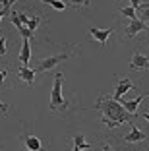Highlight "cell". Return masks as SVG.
Listing matches in <instances>:
<instances>
[{"instance_id": "10", "label": "cell", "mask_w": 149, "mask_h": 151, "mask_svg": "<svg viewBox=\"0 0 149 151\" xmlns=\"http://www.w3.org/2000/svg\"><path fill=\"white\" fill-rule=\"evenodd\" d=\"M18 74H19V78H22L27 85H33V83H35V70H31L29 66H19Z\"/></svg>"}, {"instance_id": "5", "label": "cell", "mask_w": 149, "mask_h": 151, "mask_svg": "<svg viewBox=\"0 0 149 151\" xmlns=\"http://www.w3.org/2000/svg\"><path fill=\"white\" fill-rule=\"evenodd\" d=\"M130 89H134V83H132L128 78H118V83H116V91H114V99H116V101H120V99H122L124 95L130 91Z\"/></svg>"}, {"instance_id": "18", "label": "cell", "mask_w": 149, "mask_h": 151, "mask_svg": "<svg viewBox=\"0 0 149 151\" xmlns=\"http://www.w3.org/2000/svg\"><path fill=\"white\" fill-rule=\"evenodd\" d=\"M48 6H53L54 10H66V2H58V0H47Z\"/></svg>"}, {"instance_id": "17", "label": "cell", "mask_w": 149, "mask_h": 151, "mask_svg": "<svg viewBox=\"0 0 149 151\" xmlns=\"http://www.w3.org/2000/svg\"><path fill=\"white\" fill-rule=\"evenodd\" d=\"M10 22H12L14 25L18 27V29H22V27H23L22 19H19V14H16V12H10Z\"/></svg>"}, {"instance_id": "6", "label": "cell", "mask_w": 149, "mask_h": 151, "mask_svg": "<svg viewBox=\"0 0 149 151\" xmlns=\"http://www.w3.org/2000/svg\"><path fill=\"white\" fill-rule=\"evenodd\" d=\"M130 128H132L130 134H128V136H124L122 142H126V143H136V142H143V139L147 138V136H145V134L141 132L137 126H134V122H130Z\"/></svg>"}, {"instance_id": "30", "label": "cell", "mask_w": 149, "mask_h": 151, "mask_svg": "<svg viewBox=\"0 0 149 151\" xmlns=\"http://www.w3.org/2000/svg\"><path fill=\"white\" fill-rule=\"evenodd\" d=\"M145 31H147V33H149V25H147V27H145Z\"/></svg>"}, {"instance_id": "11", "label": "cell", "mask_w": 149, "mask_h": 151, "mask_svg": "<svg viewBox=\"0 0 149 151\" xmlns=\"http://www.w3.org/2000/svg\"><path fill=\"white\" fill-rule=\"evenodd\" d=\"M29 58H31V45H29V39L23 37L22 52H19V62H22V66H27V64H29Z\"/></svg>"}, {"instance_id": "4", "label": "cell", "mask_w": 149, "mask_h": 151, "mask_svg": "<svg viewBox=\"0 0 149 151\" xmlns=\"http://www.w3.org/2000/svg\"><path fill=\"white\" fill-rule=\"evenodd\" d=\"M130 68L132 70H149V56L141 52H134L132 54V60H130Z\"/></svg>"}, {"instance_id": "8", "label": "cell", "mask_w": 149, "mask_h": 151, "mask_svg": "<svg viewBox=\"0 0 149 151\" xmlns=\"http://www.w3.org/2000/svg\"><path fill=\"white\" fill-rule=\"evenodd\" d=\"M145 97H147V93H145V95H137V97H136V99H132V101L120 99V103L124 105V109H126L128 112H132V114H136V116H137V107H140V103L143 101Z\"/></svg>"}, {"instance_id": "1", "label": "cell", "mask_w": 149, "mask_h": 151, "mask_svg": "<svg viewBox=\"0 0 149 151\" xmlns=\"http://www.w3.org/2000/svg\"><path fill=\"white\" fill-rule=\"evenodd\" d=\"M95 111H101L103 112V124L107 128H116L118 124H124V122H132L134 116L132 112H128L124 109V105L116 99H110V97H99L97 99V105H95Z\"/></svg>"}, {"instance_id": "26", "label": "cell", "mask_w": 149, "mask_h": 151, "mask_svg": "<svg viewBox=\"0 0 149 151\" xmlns=\"http://www.w3.org/2000/svg\"><path fill=\"white\" fill-rule=\"evenodd\" d=\"M8 12H10V10H6V8H2V10H0V19L4 18V16H6V14H8Z\"/></svg>"}, {"instance_id": "20", "label": "cell", "mask_w": 149, "mask_h": 151, "mask_svg": "<svg viewBox=\"0 0 149 151\" xmlns=\"http://www.w3.org/2000/svg\"><path fill=\"white\" fill-rule=\"evenodd\" d=\"M0 54H6V37H0Z\"/></svg>"}, {"instance_id": "22", "label": "cell", "mask_w": 149, "mask_h": 151, "mask_svg": "<svg viewBox=\"0 0 149 151\" xmlns=\"http://www.w3.org/2000/svg\"><path fill=\"white\" fill-rule=\"evenodd\" d=\"M140 4H141V0H130V6H132V8H140Z\"/></svg>"}, {"instance_id": "24", "label": "cell", "mask_w": 149, "mask_h": 151, "mask_svg": "<svg viewBox=\"0 0 149 151\" xmlns=\"http://www.w3.org/2000/svg\"><path fill=\"white\" fill-rule=\"evenodd\" d=\"M0 111H2V112H8V105H6V103H2V101H0Z\"/></svg>"}, {"instance_id": "12", "label": "cell", "mask_w": 149, "mask_h": 151, "mask_svg": "<svg viewBox=\"0 0 149 151\" xmlns=\"http://www.w3.org/2000/svg\"><path fill=\"white\" fill-rule=\"evenodd\" d=\"M25 145L29 151H41V139L35 136H25Z\"/></svg>"}, {"instance_id": "19", "label": "cell", "mask_w": 149, "mask_h": 151, "mask_svg": "<svg viewBox=\"0 0 149 151\" xmlns=\"http://www.w3.org/2000/svg\"><path fill=\"white\" fill-rule=\"evenodd\" d=\"M72 6H76V8H85V6H89V0H68Z\"/></svg>"}, {"instance_id": "15", "label": "cell", "mask_w": 149, "mask_h": 151, "mask_svg": "<svg viewBox=\"0 0 149 151\" xmlns=\"http://www.w3.org/2000/svg\"><path fill=\"white\" fill-rule=\"evenodd\" d=\"M39 25H41V18H39V16H33V18H29V23H27L25 27L29 29L31 33H35V29H37Z\"/></svg>"}, {"instance_id": "7", "label": "cell", "mask_w": 149, "mask_h": 151, "mask_svg": "<svg viewBox=\"0 0 149 151\" xmlns=\"http://www.w3.org/2000/svg\"><path fill=\"white\" fill-rule=\"evenodd\" d=\"M89 33H91V39L99 41L101 47H105L107 41H109V37H110V33H112V29H99V27H91Z\"/></svg>"}, {"instance_id": "13", "label": "cell", "mask_w": 149, "mask_h": 151, "mask_svg": "<svg viewBox=\"0 0 149 151\" xmlns=\"http://www.w3.org/2000/svg\"><path fill=\"white\" fill-rule=\"evenodd\" d=\"M74 145H78L79 149H91V143L85 142V136H83V134H78V136H74Z\"/></svg>"}, {"instance_id": "2", "label": "cell", "mask_w": 149, "mask_h": 151, "mask_svg": "<svg viewBox=\"0 0 149 151\" xmlns=\"http://www.w3.org/2000/svg\"><path fill=\"white\" fill-rule=\"evenodd\" d=\"M62 83H64V74L58 72L54 76V85H53V93H50V105L48 109L50 111H58V109H68V101L62 97Z\"/></svg>"}, {"instance_id": "9", "label": "cell", "mask_w": 149, "mask_h": 151, "mask_svg": "<svg viewBox=\"0 0 149 151\" xmlns=\"http://www.w3.org/2000/svg\"><path fill=\"white\" fill-rule=\"evenodd\" d=\"M145 22L143 19H130V23H128V27H126V33H128V37H134V35H137L140 31H145Z\"/></svg>"}, {"instance_id": "28", "label": "cell", "mask_w": 149, "mask_h": 151, "mask_svg": "<svg viewBox=\"0 0 149 151\" xmlns=\"http://www.w3.org/2000/svg\"><path fill=\"white\" fill-rule=\"evenodd\" d=\"M141 116H143V118H145V120L149 122V112H141Z\"/></svg>"}, {"instance_id": "23", "label": "cell", "mask_w": 149, "mask_h": 151, "mask_svg": "<svg viewBox=\"0 0 149 151\" xmlns=\"http://www.w3.org/2000/svg\"><path fill=\"white\" fill-rule=\"evenodd\" d=\"M19 19H22V23H23V25H27V23H29V18H27L25 14H19Z\"/></svg>"}, {"instance_id": "3", "label": "cell", "mask_w": 149, "mask_h": 151, "mask_svg": "<svg viewBox=\"0 0 149 151\" xmlns=\"http://www.w3.org/2000/svg\"><path fill=\"white\" fill-rule=\"evenodd\" d=\"M72 54L70 52H62V54H54V56H48V58H43V60H39L35 66V72H48L53 70L56 64L64 62V60H68Z\"/></svg>"}, {"instance_id": "16", "label": "cell", "mask_w": 149, "mask_h": 151, "mask_svg": "<svg viewBox=\"0 0 149 151\" xmlns=\"http://www.w3.org/2000/svg\"><path fill=\"white\" fill-rule=\"evenodd\" d=\"M120 12H122V16H126V18H130V19H136L137 18V10L132 8V6H126V8H122Z\"/></svg>"}, {"instance_id": "14", "label": "cell", "mask_w": 149, "mask_h": 151, "mask_svg": "<svg viewBox=\"0 0 149 151\" xmlns=\"http://www.w3.org/2000/svg\"><path fill=\"white\" fill-rule=\"evenodd\" d=\"M137 12H140V19L149 22V2H141L140 8H137Z\"/></svg>"}, {"instance_id": "27", "label": "cell", "mask_w": 149, "mask_h": 151, "mask_svg": "<svg viewBox=\"0 0 149 151\" xmlns=\"http://www.w3.org/2000/svg\"><path fill=\"white\" fill-rule=\"evenodd\" d=\"M103 151H114V149L109 145V143H105V145H103Z\"/></svg>"}, {"instance_id": "25", "label": "cell", "mask_w": 149, "mask_h": 151, "mask_svg": "<svg viewBox=\"0 0 149 151\" xmlns=\"http://www.w3.org/2000/svg\"><path fill=\"white\" fill-rule=\"evenodd\" d=\"M6 76H8V72H0V83L6 80Z\"/></svg>"}, {"instance_id": "21", "label": "cell", "mask_w": 149, "mask_h": 151, "mask_svg": "<svg viewBox=\"0 0 149 151\" xmlns=\"http://www.w3.org/2000/svg\"><path fill=\"white\" fill-rule=\"evenodd\" d=\"M16 2V0H2V8H6V10H10L12 8V4Z\"/></svg>"}, {"instance_id": "29", "label": "cell", "mask_w": 149, "mask_h": 151, "mask_svg": "<svg viewBox=\"0 0 149 151\" xmlns=\"http://www.w3.org/2000/svg\"><path fill=\"white\" fill-rule=\"evenodd\" d=\"M72 151H79V147H78V145H74V149H72Z\"/></svg>"}]
</instances>
